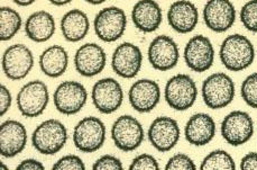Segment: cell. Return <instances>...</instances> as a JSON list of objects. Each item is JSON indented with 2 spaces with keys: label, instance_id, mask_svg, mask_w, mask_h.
<instances>
[{
  "label": "cell",
  "instance_id": "22",
  "mask_svg": "<svg viewBox=\"0 0 257 170\" xmlns=\"http://www.w3.org/2000/svg\"><path fill=\"white\" fill-rule=\"evenodd\" d=\"M216 135V122L207 113H197L188 120L184 126L185 140L194 146H204Z\"/></svg>",
  "mask_w": 257,
  "mask_h": 170
},
{
  "label": "cell",
  "instance_id": "18",
  "mask_svg": "<svg viewBox=\"0 0 257 170\" xmlns=\"http://www.w3.org/2000/svg\"><path fill=\"white\" fill-rule=\"evenodd\" d=\"M106 52L97 43L81 45L74 54V68L80 75L85 78H92L101 73L106 68Z\"/></svg>",
  "mask_w": 257,
  "mask_h": 170
},
{
  "label": "cell",
  "instance_id": "36",
  "mask_svg": "<svg viewBox=\"0 0 257 170\" xmlns=\"http://www.w3.org/2000/svg\"><path fill=\"white\" fill-rule=\"evenodd\" d=\"M239 168L241 170H257V152H249L241 158Z\"/></svg>",
  "mask_w": 257,
  "mask_h": 170
},
{
  "label": "cell",
  "instance_id": "24",
  "mask_svg": "<svg viewBox=\"0 0 257 170\" xmlns=\"http://www.w3.org/2000/svg\"><path fill=\"white\" fill-rule=\"evenodd\" d=\"M26 36L35 43H45L54 35L56 24L53 15L46 11L31 14L25 22Z\"/></svg>",
  "mask_w": 257,
  "mask_h": 170
},
{
  "label": "cell",
  "instance_id": "30",
  "mask_svg": "<svg viewBox=\"0 0 257 170\" xmlns=\"http://www.w3.org/2000/svg\"><path fill=\"white\" fill-rule=\"evenodd\" d=\"M239 18L247 31L257 33V0H249L241 7Z\"/></svg>",
  "mask_w": 257,
  "mask_h": 170
},
{
  "label": "cell",
  "instance_id": "13",
  "mask_svg": "<svg viewBox=\"0 0 257 170\" xmlns=\"http://www.w3.org/2000/svg\"><path fill=\"white\" fill-rule=\"evenodd\" d=\"M91 99L97 111L109 115L118 111L123 102L121 84L113 78H102L96 81L91 91Z\"/></svg>",
  "mask_w": 257,
  "mask_h": 170
},
{
  "label": "cell",
  "instance_id": "39",
  "mask_svg": "<svg viewBox=\"0 0 257 170\" xmlns=\"http://www.w3.org/2000/svg\"><path fill=\"white\" fill-rule=\"evenodd\" d=\"M49 2H50L52 5H54V6L61 7V6H65V5L70 4L71 2H72V0H49Z\"/></svg>",
  "mask_w": 257,
  "mask_h": 170
},
{
  "label": "cell",
  "instance_id": "11",
  "mask_svg": "<svg viewBox=\"0 0 257 170\" xmlns=\"http://www.w3.org/2000/svg\"><path fill=\"white\" fill-rule=\"evenodd\" d=\"M2 67L8 79L18 81L26 78L34 67V55L28 46L13 44L5 50L2 59Z\"/></svg>",
  "mask_w": 257,
  "mask_h": 170
},
{
  "label": "cell",
  "instance_id": "6",
  "mask_svg": "<svg viewBox=\"0 0 257 170\" xmlns=\"http://www.w3.org/2000/svg\"><path fill=\"white\" fill-rule=\"evenodd\" d=\"M49 88L41 80H33L24 84L16 98L18 110L27 119L41 116L49 105Z\"/></svg>",
  "mask_w": 257,
  "mask_h": 170
},
{
  "label": "cell",
  "instance_id": "12",
  "mask_svg": "<svg viewBox=\"0 0 257 170\" xmlns=\"http://www.w3.org/2000/svg\"><path fill=\"white\" fill-rule=\"evenodd\" d=\"M184 62L193 72L208 71L215 62V48L210 39L203 35H194L188 41L183 52Z\"/></svg>",
  "mask_w": 257,
  "mask_h": 170
},
{
  "label": "cell",
  "instance_id": "33",
  "mask_svg": "<svg viewBox=\"0 0 257 170\" xmlns=\"http://www.w3.org/2000/svg\"><path fill=\"white\" fill-rule=\"evenodd\" d=\"M130 170H159L160 164L159 161L149 153H143L137 155L131 162Z\"/></svg>",
  "mask_w": 257,
  "mask_h": 170
},
{
  "label": "cell",
  "instance_id": "34",
  "mask_svg": "<svg viewBox=\"0 0 257 170\" xmlns=\"http://www.w3.org/2000/svg\"><path fill=\"white\" fill-rule=\"evenodd\" d=\"M122 168L120 159L111 154L101 155L92 164L93 170H121Z\"/></svg>",
  "mask_w": 257,
  "mask_h": 170
},
{
  "label": "cell",
  "instance_id": "38",
  "mask_svg": "<svg viewBox=\"0 0 257 170\" xmlns=\"http://www.w3.org/2000/svg\"><path fill=\"white\" fill-rule=\"evenodd\" d=\"M14 3H15L17 6H21V7H28L31 6V5L34 4L36 0H13Z\"/></svg>",
  "mask_w": 257,
  "mask_h": 170
},
{
  "label": "cell",
  "instance_id": "14",
  "mask_svg": "<svg viewBox=\"0 0 257 170\" xmlns=\"http://www.w3.org/2000/svg\"><path fill=\"white\" fill-rule=\"evenodd\" d=\"M147 59L153 69L162 72L169 71L177 67L179 62V45L171 36H156L147 49Z\"/></svg>",
  "mask_w": 257,
  "mask_h": 170
},
{
  "label": "cell",
  "instance_id": "26",
  "mask_svg": "<svg viewBox=\"0 0 257 170\" xmlns=\"http://www.w3.org/2000/svg\"><path fill=\"white\" fill-rule=\"evenodd\" d=\"M40 69L46 77L59 78L69 67V54L61 45H51L40 55Z\"/></svg>",
  "mask_w": 257,
  "mask_h": 170
},
{
  "label": "cell",
  "instance_id": "40",
  "mask_svg": "<svg viewBox=\"0 0 257 170\" xmlns=\"http://www.w3.org/2000/svg\"><path fill=\"white\" fill-rule=\"evenodd\" d=\"M84 2L90 5H93V6H98V5H101L104 2H107V0H84Z\"/></svg>",
  "mask_w": 257,
  "mask_h": 170
},
{
  "label": "cell",
  "instance_id": "5",
  "mask_svg": "<svg viewBox=\"0 0 257 170\" xmlns=\"http://www.w3.org/2000/svg\"><path fill=\"white\" fill-rule=\"evenodd\" d=\"M73 143L81 152L92 153L106 142V125L96 116L84 117L73 130Z\"/></svg>",
  "mask_w": 257,
  "mask_h": 170
},
{
  "label": "cell",
  "instance_id": "35",
  "mask_svg": "<svg viewBox=\"0 0 257 170\" xmlns=\"http://www.w3.org/2000/svg\"><path fill=\"white\" fill-rule=\"evenodd\" d=\"M13 104V96L9 89L2 84L0 86V116H4L9 111Z\"/></svg>",
  "mask_w": 257,
  "mask_h": 170
},
{
  "label": "cell",
  "instance_id": "31",
  "mask_svg": "<svg viewBox=\"0 0 257 170\" xmlns=\"http://www.w3.org/2000/svg\"><path fill=\"white\" fill-rule=\"evenodd\" d=\"M164 168L166 170H194L197 166L188 154L177 153L168 160Z\"/></svg>",
  "mask_w": 257,
  "mask_h": 170
},
{
  "label": "cell",
  "instance_id": "28",
  "mask_svg": "<svg viewBox=\"0 0 257 170\" xmlns=\"http://www.w3.org/2000/svg\"><path fill=\"white\" fill-rule=\"evenodd\" d=\"M201 170H235L236 162L230 153L218 149L213 150L203 158L200 164Z\"/></svg>",
  "mask_w": 257,
  "mask_h": 170
},
{
  "label": "cell",
  "instance_id": "16",
  "mask_svg": "<svg viewBox=\"0 0 257 170\" xmlns=\"http://www.w3.org/2000/svg\"><path fill=\"white\" fill-rule=\"evenodd\" d=\"M203 22L209 30L225 33L236 22V8L230 0H208L202 11Z\"/></svg>",
  "mask_w": 257,
  "mask_h": 170
},
{
  "label": "cell",
  "instance_id": "21",
  "mask_svg": "<svg viewBox=\"0 0 257 170\" xmlns=\"http://www.w3.org/2000/svg\"><path fill=\"white\" fill-rule=\"evenodd\" d=\"M170 27L179 34H189L199 23V12L196 5L190 0H177L168 11Z\"/></svg>",
  "mask_w": 257,
  "mask_h": 170
},
{
  "label": "cell",
  "instance_id": "2",
  "mask_svg": "<svg viewBox=\"0 0 257 170\" xmlns=\"http://www.w3.org/2000/svg\"><path fill=\"white\" fill-rule=\"evenodd\" d=\"M68 130L59 120L50 119L36 127L32 134L34 149L44 155L59 153L68 142Z\"/></svg>",
  "mask_w": 257,
  "mask_h": 170
},
{
  "label": "cell",
  "instance_id": "7",
  "mask_svg": "<svg viewBox=\"0 0 257 170\" xmlns=\"http://www.w3.org/2000/svg\"><path fill=\"white\" fill-rule=\"evenodd\" d=\"M111 139L117 149L123 152H132L139 149L145 138L142 123L132 115H121L111 126Z\"/></svg>",
  "mask_w": 257,
  "mask_h": 170
},
{
  "label": "cell",
  "instance_id": "1",
  "mask_svg": "<svg viewBox=\"0 0 257 170\" xmlns=\"http://www.w3.org/2000/svg\"><path fill=\"white\" fill-rule=\"evenodd\" d=\"M219 58L223 67L229 71H244L254 62L255 48L248 37L241 34H231L222 41Z\"/></svg>",
  "mask_w": 257,
  "mask_h": 170
},
{
  "label": "cell",
  "instance_id": "20",
  "mask_svg": "<svg viewBox=\"0 0 257 170\" xmlns=\"http://www.w3.org/2000/svg\"><path fill=\"white\" fill-rule=\"evenodd\" d=\"M27 144V130L23 123L7 120L0 125V153L5 158H14L22 153Z\"/></svg>",
  "mask_w": 257,
  "mask_h": 170
},
{
  "label": "cell",
  "instance_id": "37",
  "mask_svg": "<svg viewBox=\"0 0 257 170\" xmlns=\"http://www.w3.org/2000/svg\"><path fill=\"white\" fill-rule=\"evenodd\" d=\"M17 170H44L45 167L41 161L33 158H28L23 160V161L16 167Z\"/></svg>",
  "mask_w": 257,
  "mask_h": 170
},
{
  "label": "cell",
  "instance_id": "25",
  "mask_svg": "<svg viewBox=\"0 0 257 170\" xmlns=\"http://www.w3.org/2000/svg\"><path fill=\"white\" fill-rule=\"evenodd\" d=\"M60 27L65 41L70 43H77L82 41L89 33V17L81 9H71L61 18Z\"/></svg>",
  "mask_w": 257,
  "mask_h": 170
},
{
  "label": "cell",
  "instance_id": "10",
  "mask_svg": "<svg viewBox=\"0 0 257 170\" xmlns=\"http://www.w3.org/2000/svg\"><path fill=\"white\" fill-rule=\"evenodd\" d=\"M88 101V92L81 82L74 80L61 82L53 94L56 111L63 115H75L82 110Z\"/></svg>",
  "mask_w": 257,
  "mask_h": 170
},
{
  "label": "cell",
  "instance_id": "3",
  "mask_svg": "<svg viewBox=\"0 0 257 170\" xmlns=\"http://www.w3.org/2000/svg\"><path fill=\"white\" fill-rule=\"evenodd\" d=\"M203 103L211 110H221L230 105L236 95L234 80L225 72H215L204 79L201 87Z\"/></svg>",
  "mask_w": 257,
  "mask_h": 170
},
{
  "label": "cell",
  "instance_id": "17",
  "mask_svg": "<svg viewBox=\"0 0 257 170\" xmlns=\"http://www.w3.org/2000/svg\"><path fill=\"white\" fill-rule=\"evenodd\" d=\"M143 65L141 49L131 42H122L115 49L111 58V68L123 79H133L140 73Z\"/></svg>",
  "mask_w": 257,
  "mask_h": 170
},
{
  "label": "cell",
  "instance_id": "19",
  "mask_svg": "<svg viewBox=\"0 0 257 170\" xmlns=\"http://www.w3.org/2000/svg\"><path fill=\"white\" fill-rule=\"evenodd\" d=\"M128 101L132 108L145 114L154 110L161 101L160 84L152 79H140L128 91Z\"/></svg>",
  "mask_w": 257,
  "mask_h": 170
},
{
  "label": "cell",
  "instance_id": "29",
  "mask_svg": "<svg viewBox=\"0 0 257 170\" xmlns=\"http://www.w3.org/2000/svg\"><path fill=\"white\" fill-rule=\"evenodd\" d=\"M240 96L246 105L257 110V72L248 74L241 82Z\"/></svg>",
  "mask_w": 257,
  "mask_h": 170
},
{
  "label": "cell",
  "instance_id": "8",
  "mask_svg": "<svg viewBox=\"0 0 257 170\" xmlns=\"http://www.w3.org/2000/svg\"><path fill=\"white\" fill-rule=\"evenodd\" d=\"M126 27V13L117 6H109L99 11L93 21L94 33L104 43L118 41L125 34Z\"/></svg>",
  "mask_w": 257,
  "mask_h": 170
},
{
  "label": "cell",
  "instance_id": "9",
  "mask_svg": "<svg viewBox=\"0 0 257 170\" xmlns=\"http://www.w3.org/2000/svg\"><path fill=\"white\" fill-rule=\"evenodd\" d=\"M222 139L231 146H240L254 135V121L245 111H232L221 122Z\"/></svg>",
  "mask_w": 257,
  "mask_h": 170
},
{
  "label": "cell",
  "instance_id": "23",
  "mask_svg": "<svg viewBox=\"0 0 257 170\" xmlns=\"http://www.w3.org/2000/svg\"><path fill=\"white\" fill-rule=\"evenodd\" d=\"M162 21H163V13L159 3H156L155 0H140L132 9L133 24L143 33L158 31Z\"/></svg>",
  "mask_w": 257,
  "mask_h": 170
},
{
  "label": "cell",
  "instance_id": "32",
  "mask_svg": "<svg viewBox=\"0 0 257 170\" xmlns=\"http://www.w3.org/2000/svg\"><path fill=\"white\" fill-rule=\"evenodd\" d=\"M53 170H84L85 164L79 155L68 154L60 158L58 161L52 166Z\"/></svg>",
  "mask_w": 257,
  "mask_h": 170
},
{
  "label": "cell",
  "instance_id": "4",
  "mask_svg": "<svg viewBox=\"0 0 257 170\" xmlns=\"http://www.w3.org/2000/svg\"><path fill=\"white\" fill-rule=\"evenodd\" d=\"M198 97V87L189 74L178 73L171 77L164 88V98L174 111L184 112L191 108Z\"/></svg>",
  "mask_w": 257,
  "mask_h": 170
},
{
  "label": "cell",
  "instance_id": "27",
  "mask_svg": "<svg viewBox=\"0 0 257 170\" xmlns=\"http://www.w3.org/2000/svg\"><path fill=\"white\" fill-rule=\"evenodd\" d=\"M23 20L20 13L12 7L0 8V40L3 42L12 40L21 31Z\"/></svg>",
  "mask_w": 257,
  "mask_h": 170
},
{
  "label": "cell",
  "instance_id": "15",
  "mask_svg": "<svg viewBox=\"0 0 257 170\" xmlns=\"http://www.w3.org/2000/svg\"><path fill=\"white\" fill-rule=\"evenodd\" d=\"M147 136L152 146L160 152H169L178 144L181 131L177 120L160 116L151 123Z\"/></svg>",
  "mask_w": 257,
  "mask_h": 170
}]
</instances>
